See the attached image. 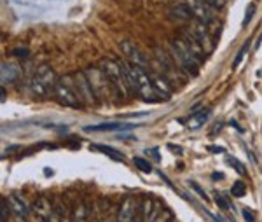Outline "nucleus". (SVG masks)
<instances>
[{"label":"nucleus","instance_id":"1","mask_svg":"<svg viewBox=\"0 0 262 222\" xmlns=\"http://www.w3.org/2000/svg\"><path fill=\"white\" fill-rule=\"evenodd\" d=\"M100 68L105 72V76H107L110 86H112L114 94L119 98H128L131 94V89L128 86V81H126V76H124V72H122L119 61H114L110 58L101 60Z\"/></svg>","mask_w":262,"mask_h":222},{"label":"nucleus","instance_id":"2","mask_svg":"<svg viewBox=\"0 0 262 222\" xmlns=\"http://www.w3.org/2000/svg\"><path fill=\"white\" fill-rule=\"evenodd\" d=\"M170 49H171V58H173L177 63L180 65L184 72L192 73V76H198L199 67H201V61L194 56V53L187 47V44L184 42L182 37L178 39H173L170 42Z\"/></svg>","mask_w":262,"mask_h":222},{"label":"nucleus","instance_id":"3","mask_svg":"<svg viewBox=\"0 0 262 222\" xmlns=\"http://www.w3.org/2000/svg\"><path fill=\"white\" fill-rule=\"evenodd\" d=\"M61 81L73 86V89H75L79 100L83 102V105H95L98 102V98H96L95 91H93L91 82H89L86 72H75V73H72V76H63Z\"/></svg>","mask_w":262,"mask_h":222},{"label":"nucleus","instance_id":"4","mask_svg":"<svg viewBox=\"0 0 262 222\" xmlns=\"http://www.w3.org/2000/svg\"><path fill=\"white\" fill-rule=\"evenodd\" d=\"M84 72H86V76H88L89 82H91V88H93V91H95L96 98H107L110 91H112V86H110L105 72L96 67H89V68H86Z\"/></svg>","mask_w":262,"mask_h":222},{"label":"nucleus","instance_id":"5","mask_svg":"<svg viewBox=\"0 0 262 222\" xmlns=\"http://www.w3.org/2000/svg\"><path fill=\"white\" fill-rule=\"evenodd\" d=\"M56 96V100H58L60 105L63 107H70V109H83V102L79 100V96H77L75 89H73V86L67 84V82H63L61 79H58L55 86V93H53Z\"/></svg>","mask_w":262,"mask_h":222},{"label":"nucleus","instance_id":"6","mask_svg":"<svg viewBox=\"0 0 262 222\" xmlns=\"http://www.w3.org/2000/svg\"><path fill=\"white\" fill-rule=\"evenodd\" d=\"M186 4L191 7L194 19H198V21L204 23L206 27L215 21L217 11L206 2V0H186Z\"/></svg>","mask_w":262,"mask_h":222},{"label":"nucleus","instance_id":"7","mask_svg":"<svg viewBox=\"0 0 262 222\" xmlns=\"http://www.w3.org/2000/svg\"><path fill=\"white\" fill-rule=\"evenodd\" d=\"M119 49H121V53L124 55V58L128 60L129 63L138 65V67H142V68L149 67V60H147V56L143 55V51L133 42V40H121Z\"/></svg>","mask_w":262,"mask_h":222},{"label":"nucleus","instance_id":"8","mask_svg":"<svg viewBox=\"0 0 262 222\" xmlns=\"http://www.w3.org/2000/svg\"><path fill=\"white\" fill-rule=\"evenodd\" d=\"M189 34L194 37L196 40H198L201 46L206 49V51H212V37L208 34V27L201 21H198V19H192V24L189 30Z\"/></svg>","mask_w":262,"mask_h":222},{"label":"nucleus","instance_id":"9","mask_svg":"<svg viewBox=\"0 0 262 222\" xmlns=\"http://www.w3.org/2000/svg\"><path fill=\"white\" fill-rule=\"evenodd\" d=\"M34 79L39 81L42 86H46L51 93H55V86H56V82H58V77H56L55 70H53L49 65H46V63L40 65L34 73Z\"/></svg>","mask_w":262,"mask_h":222},{"label":"nucleus","instance_id":"10","mask_svg":"<svg viewBox=\"0 0 262 222\" xmlns=\"http://www.w3.org/2000/svg\"><path fill=\"white\" fill-rule=\"evenodd\" d=\"M137 212H138V207H137V201H135L133 196H126L122 200L121 207H119V212H117V222H133L137 219Z\"/></svg>","mask_w":262,"mask_h":222},{"label":"nucleus","instance_id":"11","mask_svg":"<svg viewBox=\"0 0 262 222\" xmlns=\"http://www.w3.org/2000/svg\"><path fill=\"white\" fill-rule=\"evenodd\" d=\"M133 128H137V125H131V122H101V125L95 126H86L84 131H117V133H122V131Z\"/></svg>","mask_w":262,"mask_h":222},{"label":"nucleus","instance_id":"12","mask_svg":"<svg viewBox=\"0 0 262 222\" xmlns=\"http://www.w3.org/2000/svg\"><path fill=\"white\" fill-rule=\"evenodd\" d=\"M32 208H34L35 217H40V219H46V220L53 215V213H55V203H51L49 198H46V196L37 198Z\"/></svg>","mask_w":262,"mask_h":222},{"label":"nucleus","instance_id":"13","mask_svg":"<svg viewBox=\"0 0 262 222\" xmlns=\"http://www.w3.org/2000/svg\"><path fill=\"white\" fill-rule=\"evenodd\" d=\"M168 14H170L171 18L178 19V21H189V19H194L191 7L186 4V0H184V2L175 4V6H171L170 11H168Z\"/></svg>","mask_w":262,"mask_h":222},{"label":"nucleus","instance_id":"14","mask_svg":"<svg viewBox=\"0 0 262 222\" xmlns=\"http://www.w3.org/2000/svg\"><path fill=\"white\" fill-rule=\"evenodd\" d=\"M150 79H152L155 93H158L159 96L163 98V100H168V98L173 94V88H171V84L163 76H152Z\"/></svg>","mask_w":262,"mask_h":222},{"label":"nucleus","instance_id":"15","mask_svg":"<svg viewBox=\"0 0 262 222\" xmlns=\"http://www.w3.org/2000/svg\"><path fill=\"white\" fill-rule=\"evenodd\" d=\"M182 39H184V42L187 44V47L191 49L192 53H194V56L196 58H198L199 61H204V58H206V49H204L201 44L198 42V40L194 39V37H192L189 32H186V34H182Z\"/></svg>","mask_w":262,"mask_h":222},{"label":"nucleus","instance_id":"16","mask_svg":"<svg viewBox=\"0 0 262 222\" xmlns=\"http://www.w3.org/2000/svg\"><path fill=\"white\" fill-rule=\"evenodd\" d=\"M7 201H9V207L11 210L16 213L18 217H27L30 210H28V205L21 196L18 194H12V196H7Z\"/></svg>","mask_w":262,"mask_h":222},{"label":"nucleus","instance_id":"17","mask_svg":"<svg viewBox=\"0 0 262 222\" xmlns=\"http://www.w3.org/2000/svg\"><path fill=\"white\" fill-rule=\"evenodd\" d=\"M208 119H210V110H208V109L199 110V112H194L189 119H187V128H189V130H199L203 125H206Z\"/></svg>","mask_w":262,"mask_h":222},{"label":"nucleus","instance_id":"18","mask_svg":"<svg viewBox=\"0 0 262 222\" xmlns=\"http://www.w3.org/2000/svg\"><path fill=\"white\" fill-rule=\"evenodd\" d=\"M19 76V68L12 63H2V86L7 82L16 81Z\"/></svg>","mask_w":262,"mask_h":222},{"label":"nucleus","instance_id":"19","mask_svg":"<svg viewBox=\"0 0 262 222\" xmlns=\"http://www.w3.org/2000/svg\"><path fill=\"white\" fill-rule=\"evenodd\" d=\"M89 149L103 152V154H107L110 159H114V161H121V163H124V161H126L124 156H122L117 149H114V147H110V145H100V143H96V145H91Z\"/></svg>","mask_w":262,"mask_h":222},{"label":"nucleus","instance_id":"20","mask_svg":"<svg viewBox=\"0 0 262 222\" xmlns=\"http://www.w3.org/2000/svg\"><path fill=\"white\" fill-rule=\"evenodd\" d=\"M86 219H88V208L84 201H77L72 208V222H86Z\"/></svg>","mask_w":262,"mask_h":222},{"label":"nucleus","instance_id":"21","mask_svg":"<svg viewBox=\"0 0 262 222\" xmlns=\"http://www.w3.org/2000/svg\"><path fill=\"white\" fill-rule=\"evenodd\" d=\"M231 194L234 196V198H243V196L247 194V186H245V182L236 180V182L232 184V187H231Z\"/></svg>","mask_w":262,"mask_h":222},{"label":"nucleus","instance_id":"22","mask_svg":"<svg viewBox=\"0 0 262 222\" xmlns=\"http://www.w3.org/2000/svg\"><path fill=\"white\" fill-rule=\"evenodd\" d=\"M135 166L138 168L140 171H143V174H152V166H150V163L147 161V159H142V158H135L133 159Z\"/></svg>","mask_w":262,"mask_h":222},{"label":"nucleus","instance_id":"23","mask_svg":"<svg viewBox=\"0 0 262 222\" xmlns=\"http://www.w3.org/2000/svg\"><path fill=\"white\" fill-rule=\"evenodd\" d=\"M154 208H152V201L150 200H142V207H140V217L143 220L145 219H149V215H150V212H152Z\"/></svg>","mask_w":262,"mask_h":222},{"label":"nucleus","instance_id":"24","mask_svg":"<svg viewBox=\"0 0 262 222\" xmlns=\"http://www.w3.org/2000/svg\"><path fill=\"white\" fill-rule=\"evenodd\" d=\"M11 207H9V201L7 198H0V213H2V222H7L11 215Z\"/></svg>","mask_w":262,"mask_h":222},{"label":"nucleus","instance_id":"25","mask_svg":"<svg viewBox=\"0 0 262 222\" xmlns=\"http://www.w3.org/2000/svg\"><path fill=\"white\" fill-rule=\"evenodd\" d=\"M226 161H227L229 164H232V166H234V170L238 171V174H241V175H247V168H245V164L241 163V161H238V159H236V158H231V156H227Z\"/></svg>","mask_w":262,"mask_h":222},{"label":"nucleus","instance_id":"26","mask_svg":"<svg viewBox=\"0 0 262 222\" xmlns=\"http://www.w3.org/2000/svg\"><path fill=\"white\" fill-rule=\"evenodd\" d=\"M215 205L217 207L220 208V210H226V212H229V210H232V207L231 205H229V201L224 198V196H220V194H215Z\"/></svg>","mask_w":262,"mask_h":222},{"label":"nucleus","instance_id":"27","mask_svg":"<svg viewBox=\"0 0 262 222\" xmlns=\"http://www.w3.org/2000/svg\"><path fill=\"white\" fill-rule=\"evenodd\" d=\"M248 47H250V44H245V46L243 47H241L240 49V53H238V55H236V60H234V65H232V68H238L240 67V63H241V60H243V56H245V53H247L248 51Z\"/></svg>","mask_w":262,"mask_h":222},{"label":"nucleus","instance_id":"28","mask_svg":"<svg viewBox=\"0 0 262 222\" xmlns=\"http://www.w3.org/2000/svg\"><path fill=\"white\" fill-rule=\"evenodd\" d=\"M12 56H16V58H28L30 56V51H28L27 47H16L11 51Z\"/></svg>","mask_w":262,"mask_h":222},{"label":"nucleus","instance_id":"29","mask_svg":"<svg viewBox=\"0 0 262 222\" xmlns=\"http://www.w3.org/2000/svg\"><path fill=\"white\" fill-rule=\"evenodd\" d=\"M253 14H255V6H253V4H250V6L247 7V16H245V19H243V27H247V24L252 21Z\"/></svg>","mask_w":262,"mask_h":222},{"label":"nucleus","instance_id":"30","mask_svg":"<svg viewBox=\"0 0 262 222\" xmlns=\"http://www.w3.org/2000/svg\"><path fill=\"white\" fill-rule=\"evenodd\" d=\"M55 212L58 213V215H61V217H67L68 215L67 207H65V205H61V201H56V203H55Z\"/></svg>","mask_w":262,"mask_h":222},{"label":"nucleus","instance_id":"31","mask_svg":"<svg viewBox=\"0 0 262 222\" xmlns=\"http://www.w3.org/2000/svg\"><path fill=\"white\" fill-rule=\"evenodd\" d=\"M189 186H191L192 189H194V191H196V192H198V194H199V196H201V198H203L204 201H208V196H206V192H204V191H203V189H201V187H199V186H198V184H196V182H194V180H191V182H189Z\"/></svg>","mask_w":262,"mask_h":222},{"label":"nucleus","instance_id":"32","mask_svg":"<svg viewBox=\"0 0 262 222\" xmlns=\"http://www.w3.org/2000/svg\"><path fill=\"white\" fill-rule=\"evenodd\" d=\"M208 4H210L212 7H214L215 11H219V9H222L224 6L227 4V0H206Z\"/></svg>","mask_w":262,"mask_h":222},{"label":"nucleus","instance_id":"33","mask_svg":"<svg viewBox=\"0 0 262 222\" xmlns=\"http://www.w3.org/2000/svg\"><path fill=\"white\" fill-rule=\"evenodd\" d=\"M241 215H243L245 222H255V215L252 213L250 208H243V212H241Z\"/></svg>","mask_w":262,"mask_h":222},{"label":"nucleus","instance_id":"34","mask_svg":"<svg viewBox=\"0 0 262 222\" xmlns=\"http://www.w3.org/2000/svg\"><path fill=\"white\" fill-rule=\"evenodd\" d=\"M170 219H171V213H170V212H166V210H163V212L159 213V215L154 219V222H170Z\"/></svg>","mask_w":262,"mask_h":222},{"label":"nucleus","instance_id":"35","mask_svg":"<svg viewBox=\"0 0 262 222\" xmlns=\"http://www.w3.org/2000/svg\"><path fill=\"white\" fill-rule=\"evenodd\" d=\"M208 151L210 152H226V149H222V147H208Z\"/></svg>","mask_w":262,"mask_h":222},{"label":"nucleus","instance_id":"36","mask_svg":"<svg viewBox=\"0 0 262 222\" xmlns=\"http://www.w3.org/2000/svg\"><path fill=\"white\" fill-rule=\"evenodd\" d=\"M0 96H2L0 98V102L4 104V102H6V88H4V86H2V89H0Z\"/></svg>","mask_w":262,"mask_h":222},{"label":"nucleus","instance_id":"37","mask_svg":"<svg viewBox=\"0 0 262 222\" xmlns=\"http://www.w3.org/2000/svg\"><path fill=\"white\" fill-rule=\"evenodd\" d=\"M168 149H170V151H177V152H182V149H180V147H177V145H173V143H170V145H168Z\"/></svg>","mask_w":262,"mask_h":222},{"label":"nucleus","instance_id":"38","mask_svg":"<svg viewBox=\"0 0 262 222\" xmlns=\"http://www.w3.org/2000/svg\"><path fill=\"white\" fill-rule=\"evenodd\" d=\"M214 179H224L222 174H214Z\"/></svg>","mask_w":262,"mask_h":222},{"label":"nucleus","instance_id":"39","mask_svg":"<svg viewBox=\"0 0 262 222\" xmlns=\"http://www.w3.org/2000/svg\"><path fill=\"white\" fill-rule=\"evenodd\" d=\"M35 222H47V220H46V219H40V217H37Z\"/></svg>","mask_w":262,"mask_h":222},{"label":"nucleus","instance_id":"40","mask_svg":"<svg viewBox=\"0 0 262 222\" xmlns=\"http://www.w3.org/2000/svg\"><path fill=\"white\" fill-rule=\"evenodd\" d=\"M23 219H24V217H18V219H16V222H24Z\"/></svg>","mask_w":262,"mask_h":222},{"label":"nucleus","instance_id":"41","mask_svg":"<svg viewBox=\"0 0 262 222\" xmlns=\"http://www.w3.org/2000/svg\"><path fill=\"white\" fill-rule=\"evenodd\" d=\"M103 222H117V220H112V219H105Z\"/></svg>","mask_w":262,"mask_h":222}]
</instances>
